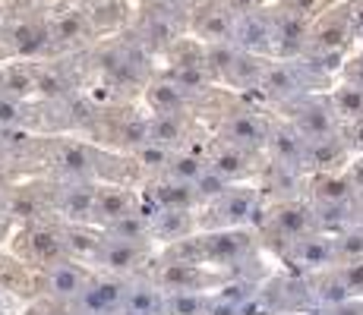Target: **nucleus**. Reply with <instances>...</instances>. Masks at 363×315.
I'll use <instances>...</instances> for the list:
<instances>
[{"label":"nucleus","mask_w":363,"mask_h":315,"mask_svg":"<svg viewBox=\"0 0 363 315\" xmlns=\"http://www.w3.org/2000/svg\"><path fill=\"white\" fill-rule=\"evenodd\" d=\"M262 224L272 234V240H275L278 252H284L291 243H297V240H303V236L323 230L319 227L313 202H300V199H284V202H278V205H272L269 214L262 218Z\"/></svg>","instance_id":"nucleus-1"},{"label":"nucleus","mask_w":363,"mask_h":315,"mask_svg":"<svg viewBox=\"0 0 363 315\" xmlns=\"http://www.w3.org/2000/svg\"><path fill=\"white\" fill-rule=\"evenodd\" d=\"M357 47V35L351 29V13L345 4L325 6L319 16H313L310 41L303 54H351Z\"/></svg>","instance_id":"nucleus-2"},{"label":"nucleus","mask_w":363,"mask_h":315,"mask_svg":"<svg viewBox=\"0 0 363 315\" xmlns=\"http://www.w3.org/2000/svg\"><path fill=\"white\" fill-rule=\"evenodd\" d=\"M284 110H288V120L294 123L306 139L338 136V132L345 130L341 117L335 114V108H332L329 92H325V95H319V92H306V95H300L297 101L284 104Z\"/></svg>","instance_id":"nucleus-3"},{"label":"nucleus","mask_w":363,"mask_h":315,"mask_svg":"<svg viewBox=\"0 0 363 315\" xmlns=\"http://www.w3.org/2000/svg\"><path fill=\"white\" fill-rule=\"evenodd\" d=\"M281 258L297 271V275H316V271H325V268H332V265H338L335 236L325 234V230H316V234L291 243V246L281 252Z\"/></svg>","instance_id":"nucleus-4"},{"label":"nucleus","mask_w":363,"mask_h":315,"mask_svg":"<svg viewBox=\"0 0 363 315\" xmlns=\"http://www.w3.org/2000/svg\"><path fill=\"white\" fill-rule=\"evenodd\" d=\"M310 92V86H306L303 73H300V63L297 60H281V57H272L269 67H265V76L259 82V95L265 101L278 104V108H284V104L297 101L300 95Z\"/></svg>","instance_id":"nucleus-5"},{"label":"nucleus","mask_w":363,"mask_h":315,"mask_svg":"<svg viewBox=\"0 0 363 315\" xmlns=\"http://www.w3.org/2000/svg\"><path fill=\"white\" fill-rule=\"evenodd\" d=\"M212 214L208 227L221 230V227H243V224L256 221V214H262L259 205V193L253 186H231L221 199L212 202Z\"/></svg>","instance_id":"nucleus-6"},{"label":"nucleus","mask_w":363,"mask_h":315,"mask_svg":"<svg viewBox=\"0 0 363 315\" xmlns=\"http://www.w3.org/2000/svg\"><path fill=\"white\" fill-rule=\"evenodd\" d=\"M234 45L240 51L262 54V57H275V16L259 10H250L237 16L234 25Z\"/></svg>","instance_id":"nucleus-7"},{"label":"nucleus","mask_w":363,"mask_h":315,"mask_svg":"<svg viewBox=\"0 0 363 315\" xmlns=\"http://www.w3.org/2000/svg\"><path fill=\"white\" fill-rule=\"evenodd\" d=\"M253 252V234L243 227H221L202 236V262L212 265H234Z\"/></svg>","instance_id":"nucleus-8"},{"label":"nucleus","mask_w":363,"mask_h":315,"mask_svg":"<svg viewBox=\"0 0 363 315\" xmlns=\"http://www.w3.org/2000/svg\"><path fill=\"white\" fill-rule=\"evenodd\" d=\"M306 145H310V139H306L294 123H291V120H278V123H272L265 149H269V155H272L275 164L306 171Z\"/></svg>","instance_id":"nucleus-9"},{"label":"nucleus","mask_w":363,"mask_h":315,"mask_svg":"<svg viewBox=\"0 0 363 315\" xmlns=\"http://www.w3.org/2000/svg\"><path fill=\"white\" fill-rule=\"evenodd\" d=\"M269 130H272V123L265 120L256 108L234 110V114L228 117V123H225L228 142L240 145V149H250V151L265 149V142H269Z\"/></svg>","instance_id":"nucleus-10"},{"label":"nucleus","mask_w":363,"mask_h":315,"mask_svg":"<svg viewBox=\"0 0 363 315\" xmlns=\"http://www.w3.org/2000/svg\"><path fill=\"white\" fill-rule=\"evenodd\" d=\"M123 299H127V284L121 277H95L86 284L76 303H79L82 315H108L121 309Z\"/></svg>","instance_id":"nucleus-11"},{"label":"nucleus","mask_w":363,"mask_h":315,"mask_svg":"<svg viewBox=\"0 0 363 315\" xmlns=\"http://www.w3.org/2000/svg\"><path fill=\"white\" fill-rule=\"evenodd\" d=\"M351 158H354V151L347 145L345 132L325 136V139H310V145H306V171H313V173L345 171L351 164Z\"/></svg>","instance_id":"nucleus-12"},{"label":"nucleus","mask_w":363,"mask_h":315,"mask_svg":"<svg viewBox=\"0 0 363 315\" xmlns=\"http://www.w3.org/2000/svg\"><path fill=\"white\" fill-rule=\"evenodd\" d=\"M360 199L357 186H354L351 173L345 171H325L310 180V202L313 205H341V202Z\"/></svg>","instance_id":"nucleus-13"},{"label":"nucleus","mask_w":363,"mask_h":315,"mask_svg":"<svg viewBox=\"0 0 363 315\" xmlns=\"http://www.w3.org/2000/svg\"><path fill=\"white\" fill-rule=\"evenodd\" d=\"M86 284H89L86 268H82L79 262H73V258H60V262H54L51 271H48V290L57 299H79Z\"/></svg>","instance_id":"nucleus-14"},{"label":"nucleus","mask_w":363,"mask_h":315,"mask_svg":"<svg viewBox=\"0 0 363 315\" xmlns=\"http://www.w3.org/2000/svg\"><path fill=\"white\" fill-rule=\"evenodd\" d=\"M310 281H313V293H316V303L323 306V309H335V306H345L347 299H354V290H351V284H347L341 265L316 271V275H310Z\"/></svg>","instance_id":"nucleus-15"},{"label":"nucleus","mask_w":363,"mask_h":315,"mask_svg":"<svg viewBox=\"0 0 363 315\" xmlns=\"http://www.w3.org/2000/svg\"><path fill=\"white\" fill-rule=\"evenodd\" d=\"M64 240H67V252H69V256L92 258V256H101L104 243H108V234H99V230H92L86 221H73L64 230Z\"/></svg>","instance_id":"nucleus-16"},{"label":"nucleus","mask_w":363,"mask_h":315,"mask_svg":"<svg viewBox=\"0 0 363 315\" xmlns=\"http://www.w3.org/2000/svg\"><path fill=\"white\" fill-rule=\"evenodd\" d=\"M95 199H99V189L73 183V186L60 189L57 208L69 221H89V218H95Z\"/></svg>","instance_id":"nucleus-17"},{"label":"nucleus","mask_w":363,"mask_h":315,"mask_svg":"<svg viewBox=\"0 0 363 315\" xmlns=\"http://www.w3.org/2000/svg\"><path fill=\"white\" fill-rule=\"evenodd\" d=\"M256 151H250V149H240V145H234V142H228L225 149L218 151V155L212 158V167L221 173V177H228L234 183V180H240V177H247L250 171H256Z\"/></svg>","instance_id":"nucleus-18"},{"label":"nucleus","mask_w":363,"mask_h":315,"mask_svg":"<svg viewBox=\"0 0 363 315\" xmlns=\"http://www.w3.org/2000/svg\"><path fill=\"white\" fill-rule=\"evenodd\" d=\"M26 240H29L32 256L38 258V262H45V265L60 262V258H64V252H67L64 234H57L54 227H32L29 234H26Z\"/></svg>","instance_id":"nucleus-19"},{"label":"nucleus","mask_w":363,"mask_h":315,"mask_svg":"<svg viewBox=\"0 0 363 315\" xmlns=\"http://www.w3.org/2000/svg\"><path fill=\"white\" fill-rule=\"evenodd\" d=\"M272 57H262V54H250V51H240L228 73V82L237 88H259L262 76H265V67H269Z\"/></svg>","instance_id":"nucleus-20"},{"label":"nucleus","mask_w":363,"mask_h":315,"mask_svg":"<svg viewBox=\"0 0 363 315\" xmlns=\"http://www.w3.org/2000/svg\"><path fill=\"white\" fill-rule=\"evenodd\" d=\"M143 252H145L143 243H123V240H111L108 236L99 262L108 271H130V268H136V265L143 262Z\"/></svg>","instance_id":"nucleus-21"},{"label":"nucleus","mask_w":363,"mask_h":315,"mask_svg":"<svg viewBox=\"0 0 363 315\" xmlns=\"http://www.w3.org/2000/svg\"><path fill=\"white\" fill-rule=\"evenodd\" d=\"M193 230V214L190 208H162L152 221V234L162 240H184Z\"/></svg>","instance_id":"nucleus-22"},{"label":"nucleus","mask_w":363,"mask_h":315,"mask_svg":"<svg viewBox=\"0 0 363 315\" xmlns=\"http://www.w3.org/2000/svg\"><path fill=\"white\" fill-rule=\"evenodd\" d=\"M164 303H167V297L158 287L139 284V287H133V290H127L123 309L130 315H164Z\"/></svg>","instance_id":"nucleus-23"},{"label":"nucleus","mask_w":363,"mask_h":315,"mask_svg":"<svg viewBox=\"0 0 363 315\" xmlns=\"http://www.w3.org/2000/svg\"><path fill=\"white\" fill-rule=\"evenodd\" d=\"M329 98H332L335 114L341 117V123H354L363 117V88L360 86L341 82V86H335L329 92Z\"/></svg>","instance_id":"nucleus-24"},{"label":"nucleus","mask_w":363,"mask_h":315,"mask_svg":"<svg viewBox=\"0 0 363 315\" xmlns=\"http://www.w3.org/2000/svg\"><path fill=\"white\" fill-rule=\"evenodd\" d=\"M155 202L162 208H193L199 202V195H196V186L193 183L171 177L167 183L155 186Z\"/></svg>","instance_id":"nucleus-25"},{"label":"nucleus","mask_w":363,"mask_h":315,"mask_svg":"<svg viewBox=\"0 0 363 315\" xmlns=\"http://www.w3.org/2000/svg\"><path fill=\"white\" fill-rule=\"evenodd\" d=\"M133 212V195L127 189H99V199H95V218H101L104 224L123 218Z\"/></svg>","instance_id":"nucleus-26"},{"label":"nucleus","mask_w":363,"mask_h":315,"mask_svg":"<svg viewBox=\"0 0 363 315\" xmlns=\"http://www.w3.org/2000/svg\"><path fill=\"white\" fill-rule=\"evenodd\" d=\"M206 281H208V275L199 271L193 262H174L162 271V284L171 287V293L174 290H199V284H206Z\"/></svg>","instance_id":"nucleus-27"},{"label":"nucleus","mask_w":363,"mask_h":315,"mask_svg":"<svg viewBox=\"0 0 363 315\" xmlns=\"http://www.w3.org/2000/svg\"><path fill=\"white\" fill-rule=\"evenodd\" d=\"M57 164L60 171L69 173V177H86V173L95 171V155L86 149V145H64L57 151Z\"/></svg>","instance_id":"nucleus-28"},{"label":"nucleus","mask_w":363,"mask_h":315,"mask_svg":"<svg viewBox=\"0 0 363 315\" xmlns=\"http://www.w3.org/2000/svg\"><path fill=\"white\" fill-rule=\"evenodd\" d=\"M149 230H152V227L145 224V214L130 212V214H123V218L111 221L104 234H108L111 240H123V243H145V234H149Z\"/></svg>","instance_id":"nucleus-29"},{"label":"nucleus","mask_w":363,"mask_h":315,"mask_svg":"<svg viewBox=\"0 0 363 315\" xmlns=\"http://www.w3.org/2000/svg\"><path fill=\"white\" fill-rule=\"evenodd\" d=\"M149 104L158 110V114H180L186 104V92L180 86H174L171 79L158 82V86L149 88Z\"/></svg>","instance_id":"nucleus-30"},{"label":"nucleus","mask_w":363,"mask_h":315,"mask_svg":"<svg viewBox=\"0 0 363 315\" xmlns=\"http://www.w3.org/2000/svg\"><path fill=\"white\" fill-rule=\"evenodd\" d=\"M184 139V123H180V114H158L155 120H149V142L158 145H177Z\"/></svg>","instance_id":"nucleus-31"},{"label":"nucleus","mask_w":363,"mask_h":315,"mask_svg":"<svg viewBox=\"0 0 363 315\" xmlns=\"http://www.w3.org/2000/svg\"><path fill=\"white\" fill-rule=\"evenodd\" d=\"M332 236H335V252H338V265L360 262L363 258V224H354V227Z\"/></svg>","instance_id":"nucleus-32"},{"label":"nucleus","mask_w":363,"mask_h":315,"mask_svg":"<svg viewBox=\"0 0 363 315\" xmlns=\"http://www.w3.org/2000/svg\"><path fill=\"white\" fill-rule=\"evenodd\" d=\"M208 299L196 290H174L164 303V315H206Z\"/></svg>","instance_id":"nucleus-33"},{"label":"nucleus","mask_w":363,"mask_h":315,"mask_svg":"<svg viewBox=\"0 0 363 315\" xmlns=\"http://www.w3.org/2000/svg\"><path fill=\"white\" fill-rule=\"evenodd\" d=\"M48 45V29L35 23H16L13 25V47L19 54H38Z\"/></svg>","instance_id":"nucleus-34"},{"label":"nucleus","mask_w":363,"mask_h":315,"mask_svg":"<svg viewBox=\"0 0 363 315\" xmlns=\"http://www.w3.org/2000/svg\"><path fill=\"white\" fill-rule=\"evenodd\" d=\"M171 177H177V180H186V183H196V180L202 177V173L208 171V161H202L196 151H190V155H177V158H171Z\"/></svg>","instance_id":"nucleus-35"},{"label":"nucleus","mask_w":363,"mask_h":315,"mask_svg":"<svg viewBox=\"0 0 363 315\" xmlns=\"http://www.w3.org/2000/svg\"><path fill=\"white\" fill-rule=\"evenodd\" d=\"M196 195H199V202H215V199H221V195L231 189V180L228 177H221L218 171H215L212 164H208V171L202 173V177L196 180Z\"/></svg>","instance_id":"nucleus-36"},{"label":"nucleus","mask_w":363,"mask_h":315,"mask_svg":"<svg viewBox=\"0 0 363 315\" xmlns=\"http://www.w3.org/2000/svg\"><path fill=\"white\" fill-rule=\"evenodd\" d=\"M117 142L130 145V149H139V145L149 142V120L143 117H127L117 126Z\"/></svg>","instance_id":"nucleus-37"},{"label":"nucleus","mask_w":363,"mask_h":315,"mask_svg":"<svg viewBox=\"0 0 363 315\" xmlns=\"http://www.w3.org/2000/svg\"><path fill=\"white\" fill-rule=\"evenodd\" d=\"M82 32H86V16L76 13V10H67V13H60L57 16L51 35L57 41H76V38H82Z\"/></svg>","instance_id":"nucleus-38"},{"label":"nucleus","mask_w":363,"mask_h":315,"mask_svg":"<svg viewBox=\"0 0 363 315\" xmlns=\"http://www.w3.org/2000/svg\"><path fill=\"white\" fill-rule=\"evenodd\" d=\"M35 88H38V79L29 73V69H6V82L4 92L13 98H29Z\"/></svg>","instance_id":"nucleus-39"},{"label":"nucleus","mask_w":363,"mask_h":315,"mask_svg":"<svg viewBox=\"0 0 363 315\" xmlns=\"http://www.w3.org/2000/svg\"><path fill=\"white\" fill-rule=\"evenodd\" d=\"M240 315H281V309L269 290H256L240 303Z\"/></svg>","instance_id":"nucleus-40"},{"label":"nucleus","mask_w":363,"mask_h":315,"mask_svg":"<svg viewBox=\"0 0 363 315\" xmlns=\"http://www.w3.org/2000/svg\"><path fill=\"white\" fill-rule=\"evenodd\" d=\"M136 158L143 161V167H152V171H162V167H171V149L158 142H145L136 149Z\"/></svg>","instance_id":"nucleus-41"},{"label":"nucleus","mask_w":363,"mask_h":315,"mask_svg":"<svg viewBox=\"0 0 363 315\" xmlns=\"http://www.w3.org/2000/svg\"><path fill=\"white\" fill-rule=\"evenodd\" d=\"M6 212H10L13 218L32 221V218H38V214H41V208H38V199H35L32 193H19V195H13V199H10Z\"/></svg>","instance_id":"nucleus-42"},{"label":"nucleus","mask_w":363,"mask_h":315,"mask_svg":"<svg viewBox=\"0 0 363 315\" xmlns=\"http://www.w3.org/2000/svg\"><path fill=\"white\" fill-rule=\"evenodd\" d=\"M341 79L351 82V86H360L363 88V41L347 54L345 60V69H341Z\"/></svg>","instance_id":"nucleus-43"},{"label":"nucleus","mask_w":363,"mask_h":315,"mask_svg":"<svg viewBox=\"0 0 363 315\" xmlns=\"http://www.w3.org/2000/svg\"><path fill=\"white\" fill-rule=\"evenodd\" d=\"M23 120V108L13 95H0V126H16Z\"/></svg>","instance_id":"nucleus-44"},{"label":"nucleus","mask_w":363,"mask_h":315,"mask_svg":"<svg viewBox=\"0 0 363 315\" xmlns=\"http://www.w3.org/2000/svg\"><path fill=\"white\" fill-rule=\"evenodd\" d=\"M38 92H41V95H48V98L67 95V82H64V76H57L54 69H48V73L38 79Z\"/></svg>","instance_id":"nucleus-45"},{"label":"nucleus","mask_w":363,"mask_h":315,"mask_svg":"<svg viewBox=\"0 0 363 315\" xmlns=\"http://www.w3.org/2000/svg\"><path fill=\"white\" fill-rule=\"evenodd\" d=\"M341 132H345V139H347V145H351L354 155H363V117L354 120V123H345Z\"/></svg>","instance_id":"nucleus-46"},{"label":"nucleus","mask_w":363,"mask_h":315,"mask_svg":"<svg viewBox=\"0 0 363 315\" xmlns=\"http://www.w3.org/2000/svg\"><path fill=\"white\" fill-rule=\"evenodd\" d=\"M206 315H240V306L231 303V299H225V297H218V299H208Z\"/></svg>","instance_id":"nucleus-47"},{"label":"nucleus","mask_w":363,"mask_h":315,"mask_svg":"<svg viewBox=\"0 0 363 315\" xmlns=\"http://www.w3.org/2000/svg\"><path fill=\"white\" fill-rule=\"evenodd\" d=\"M347 173H351L354 186H357V193L363 195V155H354L351 164H347Z\"/></svg>","instance_id":"nucleus-48"},{"label":"nucleus","mask_w":363,"mask_h":315,"mask_svg":"<svg viewBox=\"0 0 363 315\" xmlns=\"http://www.w3.org/2000/svg\"><path fill=\"white\" fill-rule=\"evenodd\" d=\"M228 6L240 16V13H250V10H259L262 6V0H228Z\"/></svg>","instance_id":"nucleus-49"},{"label":"nucleus","mask_w":363,"mask_h":315,"mask_svg":"<svg viewBox=\"0 0 363 315\" xmlns=\"http://www.w3.org/2000/svg\"><path fill=\"white\" fill-rule=\"evenodd\" d=\"M6 214H10V212H6V205H0V234H4V221H6Z\"/></svg>","instance_id":"nucleus-50"},{"label":"nucleus","mask_w":363,"mask_h":315,"mask_svg":"<svg viewBox=\"0 0 363 315\" xmlns=\"http://www.w3.org/2000/svg\"><path fill=\"white\" fill-rule=\"evenodd\" d=\"M4 82H6V69L0 67V88H4Z\"/></svg>","instance_id":"nucleus-51"},{"label":"nucleus","mask_w":363,"mask_h":315,"mask_svg":"<svg viewBox=\"0 0 363 315\" xmlns=\"http://www.w3.org/2000/svg\"><path fill=\"white\" fill-rule=\"evenodd\" d=\"M108 315H130V312H127V309H123V312H121V309H114V312H108Z\"/></svg>","instance_id":"nucleus-52"},{"label":"nucleus","mask_w":363,"mask_h":315,"mask_svg":"<svg viewBox=\"0 0 363 315\" xmlns=\"http://www.w3.org/2000/svg\"><path fill=\"white\" fill-rule=\"evenodd\" d=\"M275 4H281V0H275Z\"/></svg>","instance_id":"nucleus-53"}]
</instances>
